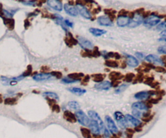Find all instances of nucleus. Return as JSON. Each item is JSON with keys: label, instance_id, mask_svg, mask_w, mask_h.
<instances>
[{"label": "nucleus", "instance_id": "nucleus-9", "mask_svg": "<svg viewBox=\"0 0 166 138\" xmlns=\"http://www.w3.org/2000/svg\"><path fill=\"white\" fill-rule=\"evenodd\" d=\"M76 10L77 11H79V13H80L82 16H83V18L85 19H88V20H90L91 19V14L90 12L88 11V8L83 6V5H81V4H76Z\"/></svg>", "mask_w": 166, "mask_h": 138}, {"label": "nucleus", "instance_id": "nucleus-24", "mask_svg": "<svg viewBox=\"0 0 166 138\" xmlns=\"http://www.w3.org/2000/svg\"><path fill=\"white\" fill-rule=\"evenodd\" d=\"M68 91H70L71 93H72L74 94L78 95V96L83 95L86 93V90H85L84 89H80V88H76V87L69 88Z\"/></svg>", "mask_w": 166, "mask_h": 138}, {"label": "nucleus", "instance_id": "nucleus-40", "mask_svg": "<svg viewBox=\"0 0 166 138\" xmlns=\"http://www.w3.org/2000/svg\"><path fill=\"white\" fill-rule=\"evenodd\" d=\"M94 49L92 51V57H100L101 55V53L99 51L97 46H95L93 47Z\"/></svg>", "mask_w": 166, "mask_h": 138}, {"label": "nucleus", "instance_id": "nucleus-41", "mask_svg": "<svg viewBox=\"0 0 166 138\" xmlns=\"http://www.w3.org/2000/svg\"><path fill=\"white\" fill-rule=\"evenodd\" d=\"M50 74L51 75V76H54V77L57 78V79H61L62 77V73H60V72H57V71H53V72H51Z\"/></svg>", "mask_w": 166, "mask_h": 138}, {"label": "nucleus", "instance_id": "nucleus-44", "mask_svg": "<svg viewBox=\"0 0 166 138\" xmlns=\"http://www.w3.org/2000/svg\"><path fill=\"white\" fill-rule=\"evenodd\" d=\"M126 88H127V84H123L121 86L118 87V89H116L115 93L116 94H120V93H122V92H123V91L125 90Z\"/></svg>", "mask_w": 166, "mask_h": 138}, {"label": "nucleus", "instance_id": "nucleus-56", "mask_svg": "<svg viewBox=\"0 0 166 138\" xmlns=\"http://www.w3.org/2000/svg\"><path fill=\"white\" fill-rule=\"evenodd\" d=\"M153 117H154V115H150L149 117H148V118H146V119H143V121H144L145 123H148V122H150V121L153 119Z\"/></svg>", "mask_w": 166, "mask_h": 138}, {"label": "nucleus", "instance_id": "nucleus-45", "mask_svg": "<svg viewBox=\"0 0 166 138\" xmlns=\"http://www.w3.org/2000/svg\"><path fill=\"white\" fill-rule=\"evenodd\" d=\"M155 72L157 73H166V69L164 68V67H161V66H155Z\"/></svg>", "mask_w": 166, "mask_h": 138}, {"label": "nucleus", "instance_id": "nucleus-23", "mask_svg": "<svg viewBox=\"0 0 166 138\" xmlns=\"http://www.w3.org/2000/svg\"><path fill=\"white\" fill-rule=\"evenodd\" d=\"M109 78L112 81H116V80H119L123 79V76L122 75V73H118V72H112V73H109Z\"/></svg>", "mask_w": 166, "mask_h": 138}, {"label": "nucleus", "instance_id": "nucleus-13", "mask_svg": "<svg viewBox=\"0 0 166 138\" xmlns=\"http://www.w3.org/2000/svg\"><path fill=\"white\" fill-rule=\"evenodd\" d=\"M131 107H132V109L133 110H135V111H137L139 112H141L142 114L148 111V109L147 108V106L145 105L144 102H134V103L132 104Z\"/></svg>", "mask_w": 166, "mask_h": 138}, {"label": "nucleus", "instance_id": "nucleus-14", "mask_svg": "<svg viewBox=\"0 0 166 138\" xmlns=\"http://www.w3.org/2000/svg\"><path fill=\"white\" fill-rule=\"evenodd\" d=\"M65 42L67 46L68 47H73L74 46H76L78 44V41L76 40V38L72 36V34L71 33H67V36L65 37Z\"/></svg>", "mask_w": 166, "mask_h": 138}, {"label": "nucleus", "instance_id": "nucleus-52", "mask_svg": "<svg viewBox=\"0 0 166 138\" xmlns=\"http://www.w3.org/2000/svg\"><path fill=\"white\" fill-rule=\"evenodd\" d=\"M41 70L42 73H46V72H48L49 70H50V68L48 66H42Z\"/></svg>", "mask_w": 166, "mask_h": 138}, {"label": "nucleus", "instance_id": "nucleus-27", "mask_svg": "<svg viewBox=\"0 0 166 138\" xmlns=\"http://www.w3.org/2000/svg\"><path fill=\"white\" fill-rule=\"evenodd\" d=\"M83 76H84V75H83V73H74L69 74L68 78H70V79H71L73 80H76V81H80Z\"/></svg>", "mask_w": 166, "mask_h": 138}, {"label": "nucleus", "instance_id": "nucleus-32", "mask_svg": "<svg viewBox=\"0 0 166 138\" xmlns=\"http://www.w3.org/2000/svg\"><path fill=\"white\" fill-rule=\"evenodd\" d=\"M105 64L109 68H118L119 66V63L115 60H106Z\"/></svg>", "mask_w": 166, "mask_h": 138}, {"label": "nucleus", "instance_id": "nucleus-46", "mask_svg": "<svg viewBox=\"0 0 166 138\" xmlns=\"http://www.w3.org/2000/svg\"><path fill=\"white\" fill-rule=\"evenodd\" d=\"M62 82L64 84H72V83H76L77 81L71 80V79H70L68 77H65V78H62Z\"/></svg>", "mask_w": 166, "mask_h": 138}, {"label": "nucleus", "instance_id": "nucleus-11", "mask_svg": "<svg viewBox=\"0 0 166 138\" xmlns=\"http://www.w3.org/2000/svg\"><path fill=\"white\" fill-rule=\"evenodd\" d=\"M88 127H89V130H90L91 133L93 135L94 137L95 136H99V135H101V131H100V127H99V125L96 122V121H94V120H90V124L88 125Z\"/></svg>", "mask_w": 166, "mask_h": 138}, {"label": "nucleus", "instance_id": "nucleus-55", "mask_svg": "<svg viewBox=\"0 0 166 138\" xmlns=\"http://www.w3.org/2000/svg\"><path fill=\"white\" fill-rule=\"evenodd\" d=\"M64 25H67L68 27H71V28H72L73 27L72 22L69 21V20H64Z\"/></svg>", "mask_w": 166, "mask_h": 138}, {"label": "nucleus", "instance_id": "nucleus-12", "mask_svg": "<svg viewBox=\"0 0 166 138\" xmlns=\"http://www.w3.org/2000/svg\"><path fill=\"white\" fill-rule=\"evenodd\" d=\"M47 5L54 10L58 11H61L62 10V4L61 1L58 0H49L47 1Z\"/></svg>", "mask_w": 166, "mask_h": 138}, {"label": "nucleus", "instance_id": "nucleus-5", "mask_svg": "<svg viewBox=\"0 0 166 138\" xmlns=\"http://www.w3.org/2000/svg\"><path fill=\"white\" fill-rule=\"evenodd\" d=\"M113 116H114V119L117 121L119 127H121L122 129H125L128 127L127 121H126L125 116L123 115V113L120 111H116L113 114Z\"/></svg>", "mask_w": 166, "mask_h": 138}, {"label": "nucleus", "instance_id": "nucleus-7", "mask_svg": "<svg viewBox=\"0 0 166 138\" xmlns=\"http://www.w3.org/2000/svg\"><path fill=\"white\" fill-rule=\"evenodd\" d=\"M78 43L80 44V46L83 48L84 51H90L93 48V45L91 42L90 41H88L84 37H78Z\"/></svg>", "mask_w": 166, "mask_h": 138}, {"label": "nucleus", "instance_id": "nucleus-38", "mask_svg": "<svg viewBox=\"0 0 166 138\" xmlns=\"http://www.w3.org/2000/svg\"><path fill=\"white\" fill-rule=\"evenodd\" d=\"M161 99H162V98H161V97H160V96H157L156 98H149L148 101L150 102L151 104H152V105H153V104H157V103H158V102H159L161 100Z\"/></svg>", "mask_w": 166, "mask_h": 138}, {"label": "nucleus", "instance_id": "nucleus-50", "mask_svg": "<svg viewBox=\"0 0 166 138\" xmlns=\"http://www.w3.org/2000/svg\"><path fill=\"white\" fill-rule=\"evenodd\" d=\"M128 12H129V11H126V10H121V11L118 12V14H119V15H121V16H127Z\"/></svg>", "mask_w": 166, "mask_h": 138}, {"label": "nucleus", "instance_id": "nucleus-19", "mask_svg": "<svg viewBox=\"0 0 166 138\" xmlns=\"http://www.w3.org/2000/svg\"><path fill=\"white\" fill-rule=\"evenodd\" d=\"M98 24L102 26H112L113 21L107 16H99L97 19Z\"/></svg>", "mask_w": 166, "mask_h": 138}, {"label": "nucleus", "instance_id": "nucleus-57", "mask_svg": "<svg viewBox=\"0 0 166 138\" xmlns=\"http://www.w3.org/2000/svg\"><path fill=\"white\" fill-rule=\"evenodd\" d=\"M30 25H31V24H30L29 20V19H26L25 20V29H28Z\"/></svg>", "mask_w": 166, "mask_h": 138}, {"label": "nucleus", "instance_id": "nucleus-39", "mask_svg": "<svg viewBox=\"0 0 166 138\" xmlns=\"http://www.w3.org/2000/svg\"><path fill=\"white\" fill-rule=\"evenodd\" d=\"M32 72H33V67H32V65H29L28 66V68H27V70L25 71V73H23L22 77L30 76V75L32 74Z\"/></svg>", "mask_w": 166, "mask_h": 138}, {"label": "nucleus", "instance_id": "nucleus-26", "mask_svg": "<svg viewBox=\"0 0 166 138\" xmlns=\"http://www.w3.org/2000/svg\"><path fill=\"white\" fill-rule=\"evenodd\" d=\"M89 32L95 37H100L101 36V35L106 33V31H105V30L100 29H96V28H91V29H89Z\"/></svg>", "mask_w": 166, "mask_h": 138}, {"label": "nucleus", "instance_id": "nucleus-59", "mask_svg": "<svg viewBox=\"0 0 166 138\" xmlns=\"http://www.w3.org/2000/svg\"><path fill=\"white\" fill-rule=\"evenodd\" d=\"M126 66H127V64H126V62L123 61V62L122 63V64H121V68H125Z\"/></svg>", "mask_w": 166, "mask_h": 138}, {"label": "nucleus", "instance_id": "nucleus-25", "mask_svg": "<svg viewBox=\"0 0 166 138\" xmlns=\"http://www.w3.org/2000/svg\"><path fill=\"white\" fill-rule=\"evenodd\" d=\"M4 25L9 30H13L15 28V20L12 18H4Z\"/></svg>", "mask_w": 166, "mask_h": 138}, {"label": "nucleus", "instance_id": "nucleus-3", "mask_svg": "<svg viewBox=\"0 0 166 138\" xmlns=\"http://www.w3.org/2000/svg\"><path fill=\"white\" fill-rule=\"evenodd\" d=\"M88 115L91 118V120H94V121H96L98 125H99V127H100V131L102 133L104 132V130L106 128V127H105L104 122L101 119V117L99 116V115H98L97 113L96 112V111H88Z\"/></svg>", "mask_w": 166, "mask_h": 138}, {"label": "nucleus", "instance_id": "nucleus-10", "mask_svg": "<svg viewBox=\"0 0 166 138\" xmlns=\"http://www.w3.org/2000/svg\"><path fill=\"white\" fill-rule=\"evenodd\" d=\"M125 118H126V121H127V124L132 125L134 127L143 126V124H142V122H141L140 120L137 119V118H134V117L130 115H126Z\"/></svg>", "mask_w": 166, "mask_h": 138}, {"label": "nucleus", "instance_id": "nucleus-36", "mask_svg": "<svg viewBox=\"0 0 166 138\" xmlns=\"http://www.w3.org/2000/svg\"><path fill=\"white\" fill-rule=\"evenodd\" d=\"M144 74H143V73H139L137 76H134L133 83L136 84L139 83V82H142V81H144Z\"/></svg>", "mask_w": 166, "mask_h": 138}, {"label": "nucleus", "instance_id": "nucleus-28", "mask_svg": "<svg viewBox=\"0 0 166 138\" xmlns=\"http://www.w3.org/2000/svg\"><path fill=\"white\" fill-rule=\"evenodd\" d=\"M104 12L107 15H109V18L111 20V21L116 18V13L117 12H116L115 10H113V9H105Z\"/></svg>", "mask_w": 166, "mask_h": 138}, {"label": "nucleus", "instance_id": "nucleus-54", "mask_svg": "<svg viewBox=\"0 0 166 138\" xmlns=\"http://www.w3.org/2000/svg\"><path fill=\"white\" fill-rule=\"evenodd\" d=\"M120 80H116V81H113L111 82V84H112V87H114V88H117L118 87V85L120 84Z\"/></svg>", "mask_w": 166, "mask_h": 138}, {"label": "nucleus", "instance_id": "nucleus-15", "mask_svg": "<svg viewBox=\"0 0 166 138\" xmlns=\"http://www.w3.org/2000/svg\"><path fill=\"white\" fill-rule=\"evenodd\" d=\"M64 10H65L66 13L71 16L73 17H76L78 15V11L76 10V8L74 6H71L68 4H66L64 5Z\"/></svg>", "mask_w": 166, "mask_h": 138}, {"label": "nucleus", "instance_id": "nucleus-42", "mask_svg": "<svg viewBox=\"0 0 166 138\" xmlns=\"http://www.w3.org/2000/svg\"><path fill=\"white\" fill-rule=\"evenodd\" d=\"M156 29L157 30H161V31H163V30H165L166 29V21H164V22H161V23H160L158 25L156 26Z\"/></svg>", "mask_w": 166, "mask_h": 138}, {"label": "nucleus", "instance_id": "nucleus-43", "mask_svg": "<svg viewBox=\"0 0 166 138\" xmlns=\"http://www.w3.org/2000/svg\"><path fill=\"white\" fill-rule=\"evenodd\" d=\"M89 80H90V76L89 75H86L83 77V80L81 81V84L82 85H87L88 84V82H89Z\"/></svg>", "mask_w": 166, "mask_h": 138}, {"label": "nucleus", "instance_id": "nucleus-34", "mask_svg": "<svg viewBox=\"0 0 166 138\" xmlns=\"http://www.w3.org/2000/svg\"><path fill=\"white\" fill-rule=\"evenodd\" d=\"M68 106L71 109L75 110V111H78V110H80V104L77 102H76V101H71V102H69Z\"/></svg>", "mask_w": 166, "mask_h": 138}, {"label": "nucleus", "instance_id": "nucleus-30", "mask_svg": "<svg viewBox=\"0 0 166 138\" xmlns=\"http://www.w3.org/2000/svg\"><path fill=\"white\" fill-rule=\"evenodd\" d=\"M43 96L48 98H50V99H54L55 101H58V94H55V93H53V92H45L43 94Z\"/></svg>", "mask_w": 166, "mask_h": 138}, {"label": "nucleus", "instance_id": "nucleus-21", "mask_svg": "<svg viewBox=\"0 0 166 138\" xmlns=\"http://www.w3.org/2000/svg\"><path fill=\"white\" fill-rule=\"evenodd\" d=\"M126 59H127L126 64L130 68H136L139 65V61L132 55H126Z\"/></svg>", "mask_w": 166, "mask_h": 138}, {"label": "nucleus", "instance_id": "nucleus-18", "mask_svg": "<svg viewBox=\"0 0 166 138\" xmlns=\"http://www.w3.org/2000/svg\"><path fill=\"white\" fill-rule=\"evenodd\" d=\"M134 97V98H136L138 100H141V101H146V100H148L149 98H151L148 91H141V92H139L137 94H135Z\"/></svg>", "mask_w": 166, "mask_h": 138}, {"label": "nucleus", "instance_id": "nucleus-2", "mask_svg": "<svg viewBox=\"0 0 166 138\" xmlns=\"http://www.w3.org/2000/svg\"><path fill=\"white\" fill-rule=\"evenodd\" d=\"M160 23V18L159 17V15L156 12H152L148 18L144 19V25L148 28H152L154 26H157Z\"/></svg>", "mask_w": 166, "mask_h": 138}, {"label": "nucleus", "instance_id": "nucleus-49", "mask_svg": "<svg viewBox=\"0 0 166 138\" xmlns=\"http://www.w3.org/2000/svg\"><path fill=\"white\" fill-rule=\"evenodd\" d=\"M81 55L83 57H92V51H83L81 52Z\"/></svg>", "mask_w": 166, "mask_h": 138}, {"label": "nucleus", "instance_id": "nucleus-1", "mask_svg": "<svg viewBox=\"0 0 166 138\" xmlns=\"http://www.w3.org/2000/svg\"><path fill=\"white\" fill-rule=\"evenodd\" d=\"M105 124H106V128L113 135V137L116 138H119V137H121V133L119 132L118 127H117L114 121L112 120V118L109 115H106L105 117Z\"/></svg>", "mask_w": 166, "mask_h": 138}, {"label": "nucleus", "instance_id": "nucleus-22", "mask_svg": "<svg viewBox=\"0 0 166 138\" xmlns=\"http://www.w3.org/2000/svg\"><path fill=\"white\" fill-rule=\"evenodd\" d=\"M63 117L67 122H70V123H76V120H77L76 115L72 112H71L70 111H65Z\"/></svg>", "mask_w": 166, "mask_h": 138}, {"label": "nucleus", "instance_id": "nucleus-33", "mask_svg": "<svg viewBox=\"0 0 166 138\" xmlns=\"http://www.w3.org/2000/svg\"><path fill=\"white\" fill-rule=\"evenodd\" d=\"M105 58H113L116 59H120L121 58V55L117 53V52H109L106 55L104 56Z\"/></svg>", "mask_w": 166, "mask_h": 138}, {"label": "nucleus", "instance_id": "nucleus-6", "mask_svg": "<svg viewBox=\"0 0 166 138\" xmlns=\"http://www.w3.org/2000/svg\"><path fill=\"white\" fill-rule=\"evenodd\" d=\"M145 60L148 61V63H151V64L154 66L158 65L161 66V67L165 66V63L161 60V58L155 55H148V56L145 57Z\"/></svg>", "mask_w": 166, "mask_h": 138}, {"label": "nucleus", "instance_id": "nucleus-8", "mask_svg": "<svg viewBox=\"0 0 166 138\" xmlns=\"http://www.w3.org/2000/svg\"><path fill=\"white\" fill-rule=\"evenodd\" d=\"M142 22H144L143 16L137 14V13H135L133 19H131L130 23L128 24V27H129V28H135V27L139 25Z\"/></svg>", "mask_w": 166, "mask_h": 138}, {"label": "nucleus", "instance_id": "nucleus-31", "mask_svg": "<svg viewBox=\"0 0 166 138\" xmlns=\"http://www.w3.org/2000/svg\"><path fill=\"white\" fill-rule=\"evenodd\" d=\"M80 132H81L82 136L84 138H92L91 132L88 128H87V127H81L80 128Z\"/></svg>", "mask_w": 166, "mask_h": 138}, {"label": "nucleus", "instance_id": "nucleus-53", "mask_svg": "<svg viewBox=\"0 0 166 138\" xmlns=\"http://www.w3.org/2000/svg\"><path fill=\"white\" fill-rule=\"evenodd\" d=\"M101 8L100 7H98L97 8H94L93 11H92V13L93 15H97L98 14L99 12H101Z\"/></svg>", "mask_w": 166, "mask_h": 138}, {"label": "nucleus", "instance_id": "nucleus-16", "mask_svg": "<svg viewBox=\"0 0 166 138\" xmlns=\"http://www.w3.org/2000/svg\"><path fill=\"white\" fill-rule=\"evenodd\" d=\"M51 75L50 73H39V74H35L33 76V79L36 81H44L50 79Z\"/></svg>", "mask_w": 166, "mask_h": 138}, {"label": "nucleus", "instance_id": "nucleus-60", "mask_svg": "<svg viewBox=\"0 0 166 138\" xmlns=\"http://www.w3.org/2000/svg\"><path fill=\"white\" fill-rule=\"evenodd\" d=\"M36 4H37L36 5H38L39 7H41L42 5L41 4H44V1H38V2H36Z\"/></svg>", "mask_w": 166, "mask_h": 138}, {"label": "nucleus", "instance_id": "nucleus-61", "mask_svg": "<svg viewBox=\"0 0 166 138\" xmlns=\"http://www.w3.org/2000/svg\"><path fill=\"white\" fill-rule=\"evenodd\" d=\"M3 102V98H2V95L0 94V103Z\"/></svg>", "mask_w": 166, "mask_h": 138}, {"label": "nucleus", "instance_id": "nucleus-47", "mask_svg": "<svg viewBox=\"0 0 166 138\" xmlns=\"http://www.w3.org/2000/svg\"><path fill=\"white\" fill-rule=\"evenodd\" d=\"M157 51H158V53H159V54L166 55V45L165 46H161L158 47V50H157Z\"/></svg>", "mask_w": 166, "mask_h": 138}, {"label": "nucleus", "instance_id": "nucleus-20", "mask_svg": "<svg viewBox=\"0 0 166 138\" xmlns=\"http://www.w3.org/2000/svg\"><path fill=\"white\" fill-rule=\"evenodd\" d=\"M130 19L128 18L127 16H121L118 15V17L117 18V25L119 27H125L128 25V24L130 23Z\"/></svg>", "mask_w": 166, "mask_h": 138}, {"label": "nucleus", "instance_id": "nucleus-4", "mask_svg": "<svg viewBox=\"0 0 166 138\" xmlns=\"http://www.w3.org/2000/svg\"><path fill=\"white\" fill-rule=\"evenodd\" d=\"M75 115L76 117L77 121L80 123L82 126L84 127H88V125L90 124V120L88 119V117L87 116V115H85V113L82 111H77L75 114Z\"/></svg>", "mask_w": 166, "mask_h": 138}, {"label": "nucleus", "instance_id": "nucleus-35", "mask_svg": "<svg viewBox=\"0 0 166 138\" xmlns=\"http://www.w3.org/2000/svg\"><path fill=\"white\" fill-rule=\"evenodd\" d=\"M4 103L6 105H15L17 103V98H7L5 99Z\"/></svg>", "mask_w": 166, "mask_h": 138}, {"label": "nucleus", "instance_id": "nucleus-37", "mask_svg": "<svg viewBox=\"0 0 166 138\" xmlns=\"http://www.w3.org/2000/svg\"><path fill=\"white\" fill-rule=\"evenodd\" d=\"M134 76L135 75L134 74V73H128V74H126V76H124V80L126 81V82H132L134 79Z\"/></svg>", "mask_w": 166, "mask_h": 138}, {"label": "nucleus", "instance_id": "nucleus-51", "mask_svg": "<svg viewBox=\"0 0 166 138\" xmlns=\"http://www.w3.org/2000/svg\"><path fill=\"white\" fill-rule=\"evenodd\" d=\"M21 3L25 5H33V6L36 4V2H34V1H21Z\"/></svg>", "mask_w": 166, "mask_h": 138}, {"label": "nucleus", "instance_id": "nucleus-17", "mask_svg": "<svg viewBox=\"0 0 166 138\" xmlns=\"http://www.w3.org/2000/svg\"><path fill=\"white\" fill-rule=\"evenodd\" d=\"M112 87V84L110 81H103L101 83H99L95 85V89L97 90H108L110 88Z\"/></svg>", "mask_w": 166, "mask_h": 138}, {"label": "nucleus", "instance_id": "nucleus-48", "mask_svg": "<svg viewBox=\"0 0 166 138\" xmlns=\"http://www.w3.org/2000/svg\"><path fill=\"white\" fill-rule=\"evenodd\" d=\"M51 109H52V111H54V112H56V113H59L60 112V106L57 104V103H55L54 105H53L51 106Z\"/></svg>", "mask_w": 166, "mask_h": 138}, {"label": "nucleus", "instance_id": "nucleus-29", "mask_svg": "<svg viewBox=\"0 0 166 138\" xmlns=\"http://www.w3.org/2000/svg\"><path fill=\"white\" fill-rule=\"evenodd\" d=\"M105 74H96V75H92V78H93V80L97 83H101L104 79L105 78Z\"/></svg>", "mask_w": 166, "mask_h": 138}, {"label": "nucleus", "instance_id": "nucleus-58", "mask_svg": "<svg viewBox=\"0 0 166 138\" xmlns=\"http://www.w3.org/2000/svg\"><path fill=\"white\" fill-rule=\"evenodd\" d=\"M135 55H136V56H137L138 58H139V59L144 58V55H143L142 53H140V52H136V53H135Z\"/></svg>", "mask_w": 166, "mask_h": 138}]
</instances>
